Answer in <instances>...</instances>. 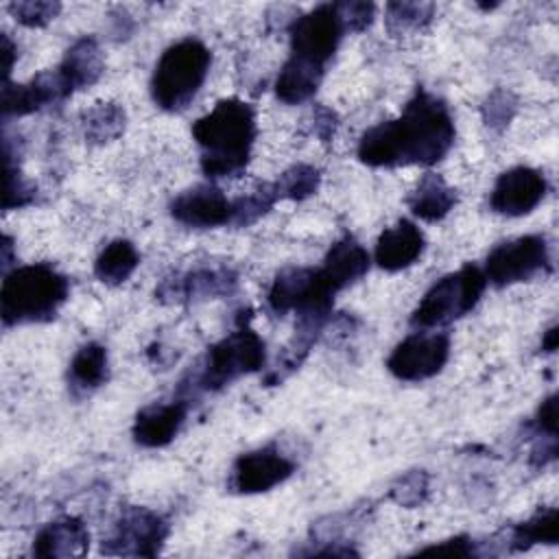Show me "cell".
I'll use <instances>...</instances> for the list:
<instances>
[{
    "label": "cell",
    "mask_w": 559,
    "mask_h": 559,
    "mask_svg": "<svg viewBox=\"0 0 559 559\" xmlns=\"http://www.w3.org/2000/svg\"><path fill=\"white\" fill-rule=\"evenodd\" d=\"M293 469V461L269 445L238 456L229 483L238 493H260L284 483Z\"/></svg>",
    "instance_id": "obj_11"
},
{
    "label": "cell",
    "mask_w": 559,
    "mask_h": 559,
    "mask_svg": "<svg viewBox=\"0 0 559 559\" xmlns=\"http://www.w3.org/2000/svg\"><path fill=\"white\" fill-rule=\"evenodd\" d=\"M7 177H4V210L11 207H20L24 203H28L33 199V190L20 179V175L13 170L11 162L7 159V168H4Z\"/></svg>",
    "instance_id": "obj_34"
},
{
    "label": "cell",
    "mask_w": 559,
    "mask_h": 559,
    "mask_svg": "<svg viewBox=\"0 0 559 559\" xmlns=\"http://www.w3.org/2000/svg\"><path fill=\"white\" fill-rule=\"evenodd\" d=\"M140 255L129 240H111L94 262V273L105 284H122L135 271Z\"/></svg>",
    "instance_id": "obj_23"
},
{
    "label": "cell",
    "mask_w": 559,
    "mask_h": 559,
    "mask_svg": "<svg viewBox=\"0 0 559 559\" xmlns=\"http://www.w3.org/2000/svg\"><path fill=\"white\" fill-rule=\"evenodd\" d=\"M550 264L544 236H520L491 249L485 262V277L496 286L531 280Z\"/></svg>",
    "instance_id": "obj_7"
},
{
    "label": "cell",
    "mask_w": 559,
    "mask_h": 559,
    "mask_svg": "<svg viewBox=\"0 0 559 559\" xmlns=\"http://www.w3.org/2000/svg\"><path fill=\"white\" fill-rule=\"evenodd\" d=\"M343 33L345 26L336 4H321L293 22L290 55L323 68L325 61L334 55Z\"/></svg>",
    "instance_id": "obj_8"
},
{
    "label": "cell",
    "mask_w": 559,
    "mask_h": 559,
    "mask_svg": "<svg viewBox=\"0 0 559 559\" xmlns=\"http://www.w3.org/2000/svg\"><path fill=\"white\" fill-rule=\"evenodd\" d=\"M124 129V111L114 103H98L85 114V138L92 142H109Z\"/></svg>",
    "instance_id": "obj_26"
},
{
    "label": "cell",
    "mask_w": 559,
    "mask_h": 559,
    "mask_svg": "<svg viewBox=\"0 0 559 559\" xmlns=\"http://www.w3.org/2000/svg\"><path fill=\"white\" fill-rule=\"evenodd\" d=\"M411 210L421 221H441L456 203L454 190L439 175H424L411 197Z\"/></svg>",
    "instance_id": "obj_21"
},
{
    "label": "cell",
    "mask_w": 559,
    "mask_h": 559,
    "mask_svg": "<svg viewBox=\"0 0 559 559\" xmlns=\"http://www.w3.org/2000/svg\"><path fill=\"white\" fill-rule=\"evenodd\" d=\"M275 190L273 186H262L258 190H253L247 197H240L236 201H231V225H251L255 223L262 214L269 212V207L275 203Z\"/></svg>",
    "instance_id": "obj_28"
},
{
    "label": "cell",
    "mask_w": 559,
    "mask_h": 559,
    "mask_svg": "<svg viewBox=\"0 0 559 559\" xmlns=\"http://www.w3.org/2000/svg\"><path fill=\"white\" fill-rule=\"evenodd\" d=\"M103 52L92 37H83L68 48L61 66L57 68V74L66 87V94L70 96L74 90L92 85L103 74Z\"/></svg>",
    "instance_id": "obj_18"
},
{
    "label": "cell",
    "mask_w": 559,
    "mask_h": 559,
    "mask_svg": "<svg viewBox=\"0 0 559 559\" xmlns=\"http://www.w3.org/2000/svg\"><path fill=\"white\" fill-rule=\"evenodd\" d=\"M264 341L245 323L223 341L210 347L199 373V389L216 391L231 380L264 367Z\"/></svg>",
    "instance_id": "obj_6"
},
{
    "label": "cell",
    "mask_w": 559,
    "mask_h": 559,
    "mask_svg": "<svg viewBox=\"0 0 559 559\" xmlns=\"http://www.w3.org/2000/svg\"><path fill=\"white\" fill-rule=\"evenodd\" d=\"M166 533L168 528L157 513L142 507H131L118 520L116 531L103 550L109 555L153 557L159 552Z\"/></svg>",
    "instance_id": "obj_10"
},
{
    "label": "cell",
    "mask_w": 559,
    "mask_h": 559,
    "mask_svg": "<svg viewBox=\"0 0 559 559\" xmlns=\"http://www.w3.org/2000/svg\"><path fill=\"white\" fill-rule=\"evenodd\" d=\"M192 135L203 151L201 168L207 177L236 175L251 155L255 138L253 109L238 98H225L194 122Z\"/></svg>",
    "instance_id": "obj_2"
},
{
    "label": "cell",
    "mask_w": 559,
    "mask_h": 559,
    "mask_svg": "<svg viewBox=\"0 0 559 559\" xmlns=\"http://www.w3.org/2000/svg\"><path fill=\"white\" fill-rule=\"evenodd\" d=\"M210 61V50L192 37L166 48L153 72V100L168 111L183 109L203 85Z\"/></svg>",
    "instance_id": "obj_4"
},
{
    "label": "cell",
    "mask_w": 559,
    "mask_h": 559,
    "mask_svg": "<svg viewBox=\"0 0 559 559\" xmlns=\"http://www.w3.org/2000/svg\"><path fill=\"white\" fill-rule=\"evenodd\" d=\"M186 402L151 404L142 408L133 424V437L144 448H159L173 441L186 419Z\"/></svg>",
    "instance_id": "obj_16"
},
{
    "label": "cell",
    "mask_w": 559,
    "mask_h": 559,
    "mask_svg": "<svg viewBox=\"0 0 559 559\" xmlns=\"http://www.w3.org/2000/svg\"><path fill=\"white\" fill-rule=\"evenodd\" d=\"M170 214L188 227H218L231 221V201L214 186H199L175 197Z\"/></svg>",
    "instance_id": "obj_13"
},
{
    "label": "cell",
    "mask_w": 559,
    "mask_h": 559,
    "mask_svg": "<svg viewBox=\"0 0 559 559\" xmlns=\"http://www.w3.org/2000/svg\"><path fill=\"white\" fill-rule=\"evenodd\" d=\"M424 251V234L411 221H400L384 229L376 242V262L384 271L411 266Z\"/></svg>",
    "instance_id": "obj_15"
},
{
    "label": "cell",
    "mask_w": 559,
    "mask_h": 559,
    "mask_svg": "<svg viewBox=\"0 0 559 559\" xmlns=\"http://www.w3.org/2000/svg\"><path fill=\"white\" fill-rule=\"evenodd\" d=\"M317 188H319V170L306 164H297L288 168L277 179V183H273L277 199H297V201L314 194Z\"/></svg>",
    "instance_id": "obj_27"
},
{
    "label": "cell",
    "mask_w": 559,
    "mask_h": 559,
    "mask_svg": "<svg viewBox=\"0 0 559 559\" xmlns=\"http://www.w3.org/2000/svg\"><path fill=\"white\" fill-rule=\"evenodd\" d=\"M13 57H15V48L11 44V39L7 35H2V59H4V83L9 79L11 66H13Z\"/></svg>",
    "instance_id": "obj_37"
},
{
    "label": "cell",
    "mask_w": 559,
    "mask_h": 559,
    "mask_svg": "<svg viewBox=\"0 0 559 559\" xmlns=\"http://www.w3.org/2000/svg\"><path fill=\"white\" fill-rule=\"evenodd\" d=\"M546 194V179L539 170L515 166L502 173L491 190L489 203L496 212L507 216L528 214Z\"/></svg>",
    "instance_id": "obj_12"
},
{
    "label": "cell",
    "mask_w": 559,
    "mask_h": 559,
    "mask_svg": "<svg viewBox=\"0 0 559 559\" xmlns=\"http://www.w3.org/2000/svg\"><path fill=\"white\" fill-rule=\"evenodd\" d=\"M90 546V535L81 520L76 518H61L50 524H46L35 542H33V555L37 557H74L83 555Z\"/></svg>",
    "instance_id": "obj_17"
},
{
    "label": "cell",
    "mask_w": 559,
    "mask_h": 559,
    "mask_svg": "<svg viewBox=\"0 0 559 559\" xmlns=\"http://www.w3.org/2000/svg\"><path fill=\"white\" fill-rule=\"evenodd\" d=\"M435 7L428 2H391L386 4V22L391 31L421 28L432 20Z\"/></svg>",
    "instance_id": "obj_29"
},
{
    "label": "cell",
    "mask_w": 559,
    "mask_h": 559,
    "mask_svg": "<svg viewBox=\"0 0 559 559\" xmlns=\"http://www.w3.org/2000/svg\"><path fill=\"white\" fill-rule=\"evenodd\" d=\"M472 552H474V548L469 546V542L465 537H454V539H448L439 546H430V548L419 550V555H454V557H467Z\"/></svg>",
    "instance_id": "obj_36"
},
{
    "label": "cell",
    "mask_w": 559,
    "mask_h": 559,
    "mask_svg": "<svg viewBox=\"0 0 559 559\" xmlns=\"http://www.w3.org/2000/svg\"><path fill=\"white\" fill-rule=\"evenodd\" d=\"M66 87L55 72H41L33 81L24 85H9L2 87V114L4 116H24L31 114L52 100L66 98Z\"/></svg>",
    "instance_id": "obj_14"
},
{
    "label": "cell",
    "mask_w": 559,
    "mask_h": 559,
    "mask_svg": "<svg viewBox=\"0 0 559 559\" xmlns=\"http://www.w3.org/2000/svg\"><path fill=\"white\" fill-rule=\"evenodd\" d=\"M68 297V280L50 264H28L4 275L0 312L4 325L52 319Z\"/></svg>",
    "instance_id": "obj_3"
},
{
    "label": "cell",
    "mask_w": 559,
    "mask_h": 559,
    "mask_svg": "<svg viewBox=\"0 0 559 559\" xmlns=\"http://www.w3.org/2000/svg\"><path fill=\"white\" fill-rule=\"evenodd\" d=\"M454 142V122L443 100L419 90L402 116L367 129L358 144L360 162L369 166H430Z\"/></svg>",
    "instance_id": "obj_1"
},
{
    "label": "cell",
    "mask_w": 559,
    "mask_h": 559,
    "mask_svg": "<svg viewBox=\"0 0 559 559\" xmlns=\"http://www.w3.org/2000/svg\"><path fill=\"white\" fill-rule=\"evenodd\" d=\"M557 343H559V332H557V325H552L550 330H546V334L542 338V349L544 352H555Z\"/></svg>",
    "instance_id": "obj_38"
},
{
    "label": "cell",
    "mask_w": 559,
    "mask_h": 559,
    "mask_svg": "<svg viewBox=\"0 0 559 559\" xmlns=\"http://www.w3.org/2000/svg\"><path fill=\"white\" fill-rule=\"evenodd\" d=\"M107 380V352L98 343L83 345L70 362V386L76 393H90Z\"/></svg>",
    "instance_id": "obj_22"
},
{
    "label": "cell",
    "mask_w": 559,
    "mask_h": 559,
    "mask_svg": "<svg viewBox=\"0 0 559 559\" xmlns=\"http://www.w3.org/2000/svg\"><path fill=\"white\" fill-rule=\"evenodd\" d=\"M559 539V513L557 509H546L518 524L511 535L513 548H531L535 544H557Z\"/></svg>",
    "instance_id": "obj_25"
},
{
    "label": "cell",
    "mask_w": 559,
    "mask_h": 559,
    "mask_svg": "<svg viewBox=\"0 0 559 559\" xmlns=\"http://www.w3.org/2000/svg\"><path fill=\"white\" fill-rule=\"evenodd\" d=\"M450 356V338L445 334L417 332L406 336L389 356V371L406 382H419L439 373Z\"/></svg>",
    "instance_id": "obj_9"
},
{
    "label": "cell",
    "mask_w": 559,
    "mask_h": 559,
    "mask_svg": "<svg viewBox=\"0 0 559 559\" xmlns=\"http://www.w3.org/2000/svg\"><path fill=\"white\" fill-rule=\"evenodd\" d=\"M336 11L343 20L345 31H362L371 24L376 7L371 2H341L336 4Z\"/></svg>",
    "instance_id": "obj_32"
},
{
    "label": "cell",
    "mask_w": 559,
    "mask_h": 559,
    "mask_svg": "<svg viewBox=\"0 0 559 559\" xmlns=\"http://www.w3.org/2000/svg\"><path fill=\"white\" fill-rule=\"evenodd\" d=\"M428 489V478L424 472H411L406 476H402L393 489H391V498L404 507H413L417 502L424 500Z\"/></svg>",
    "instance_id": "obj_31"
},
{
    "label": "cell",
    "mask_w": 559,
    "mask_h": 559,
    "mask_svg": "<svg viewBox=\"0 0 559 559\" xmlns=\"http://www.w3.org/2000/svg\"><path fill=\"white\" fill-rule=\"evenodd\" d=\"M321 79H323V68L321 66L290 55L288 61L284 63V68L280 70L277 81H275L277 98L288 103V105L304 103L317 92Z\"/></svg>",
    "instance_id": "obj_20"
},
{
    "label": "cell",
    "mask_w": 559,
    "mask_h": 559,
    "mask_svg": "<svg viewBox=\"0 0 559 559\" xmlns=\"http://www.w3.org/2000/svg\"><path fill=\"white\" fill-rule=\"evenodd\" d=\"M487 277L474 266L465 264L456 273L441 277L415 308L411 323L415 328H439L467 314L480 299Z\"/></svg>",
    "instance_id": "obj_5"
},
{
    "label": "cell",
    "mask_w": 559,
    "mask_h": 559,
    "mask_svg": "<svg viewBox=\"0 0 559 559\" xmlns=\"http://www.w3.org/2000/svg\"><path fill=\"white\" fill-rule=\"evenodd\" d=\"M513 111H515V98H513V94H509L504 90L493 92L485 103V120L491 127L507 124L511 120Z\"/></svg>",
    "instance_id": "obj_33"
},
{
    "label": "cell",
    "mask_w": 559,
    "mask_h": 559,
    "mask_svg": "<svg viewBox=\"0 0 559 559\" xmlns=\"http://www.w3.org/2000/svg\"><path fill=\"white\" fill-rule=\"evenodd\" d=\"M236 286V277L229 271H216V269H201L194 271L190 275H186L183 280H179L177 286H173V290L168 293V297H214L221 293H229Z\"/></svg>",
    "instance_id": "obj_24"
},
{
    "label": "cell",
    "mask_w": 559,
    "mask_h": 559,
    "mask_svg": "<svg viewBox=\"0 0 559 559\" xmlns=\"http://www.w3.org/2000/svg\"><path fill=\"white\" fill-rule=\"evenodd\" d=\"M535 426L542 435L557 437V397L555 395H548L539 404L537 415H535Z\"/></svg>",
    "instance_id": "obj_35"
},
{
    "label": "cell",
    "mask_w": 559,
    "mask_h": 559,
    "mask_svg": "<svg viewBox=\"0 0 559 559\" xmlns=\"http://www.w3.org/2000/svg\"><path fill=\"white\" fill-rule=\"evenodd\" d=\"M59 2H41V0H28V2H13L9 4L11 15L24 24V26H44L59 13Z\"/></svg>",
    "instance_id": "obj_30"
},
{
    "label": "cell",
    "mask_w": 559,
    "mask_h": 559,
    "mask_svg": "<svg viewBox=\"0 0 559 559\" xmlns=\"http://www.w3.org/2000/svg\"><path fill=\"white\" fill-rule=\"evenodd\" d=\"M369 269V253L352 236L341 238L325 255L321 273L338 293L347 284L362 277Z\"/></svg>",
    "instance_id": "obj_19"
}]
</instances>
